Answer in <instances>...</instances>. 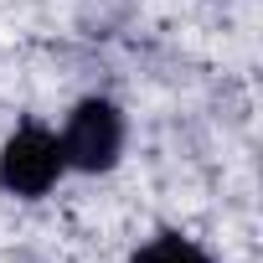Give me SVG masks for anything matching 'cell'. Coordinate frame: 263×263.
Returning a JSON list of instances; mask_svg holds the SVG:
<instances>
[{"label":"cell","mask_w":263,"mask_h":263,"mask_svg":"<svg viewBox=\"0 0 263 263\" xmlns=\"http://www.w3.org/2000/svg\"><path fill=\"white\" fill-rule=\"evenodd\" d=\"M124 140H129V124H124L119 103H108V98H83V103L67 114V129H62V160H67V171L103 176V171L119 165Z\"/></svg>","instance_id":"6da1fadb"},{"label":"cell","mask_w":263,"mask_h":263,"mask_svg":"<svg viewBox=\"0 0 263 263\" xmlns=\"http://www.w3.org/2000/svg\"><path fill=\"white\" fill-rule=\"evenodd\" d=\"M67 160H62V140L52 135L47 124H21L16 135L0 145V191L36 201L62 181Z\"/></svg>","instance_id":"7a4b0ae2"},{"label":"cell","mask_w":263,"mask_h":263,"mask_svg":"<svg viewBox=\"0 0 263 263\" xmlns=\"http://www.w3.org/2000/svg\"><path fill=\"white\" fill-rule=\"evenodd\" d=\"M129 263H212V258H206V248L191 242L186 232H160V237H150Z\"/></svg>","instance_id":"3957f363"}]
</instances>
